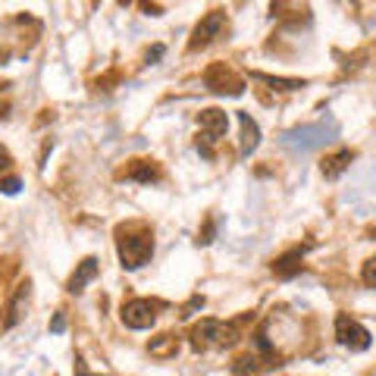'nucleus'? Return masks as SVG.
<instances>
[{"label":"nucleus","mask_w":376,"mask_h":376,"mask_svg":"<svg viewBox=\"0 0 376 376\" xmlns=\"http://www.w3.org/2000/svg\"><path fill=\"white\" fill-rule=\"evenodd\" d=\"M338 135V125L332 119H320V123H311V125H298V129H288L282 132L279 144L295 157H304L311 150H320L326 148L329 141H336Z\"/></svg>","instance_id":"1"},{"label":"nucleus","mask_w":376,"mask_h":376,"mask_svg":"<svg viewBox=\"0 0 376 376\" xmlns=\"http://www.w3.org/2000/svg\"><path fill=\"white\" fill-rule=\"evenodd\" d=\"M116 251L125 269H138L154 254V238H150V232H119Z\"/></svg>","instance_id":"2"},{"label":"nucleus","mask_w":376,"mask_h":376,"mask_svg":"<svg viewBox=\"0 0 376 376\" xmlns=\"http://www.w3.org/2000/svg\"><path fill=\"white\" fill-rule=\"evenodd\" d=\"M238 342V323H219V320H201L191 326V345L194 348H226V345Z\"/></svg>","instance_id":"3"},{"label":"nucleus","mask_w":376,"mask_h":376,"mask_svg":"<svg viewBox=\"0 0 376 376\" xmlns=\"http://www.w3.org/2000/svg\"><path fill=\"white\" fill-rule=\"evenodd\" d=\"M336 338L345 345V348L351 351H367L370 348V329L367 326H361L354 317H348V313H338L336 317Z\"/></svg>","instance_id":"4"},{"label":"nucleus","mask_w":376,"mask_h":376,"mask_svg":"<svg viewBox=\"0 0 376 376\" xmlns=\"http://www.w3.org/2000/svg\"><path fill=\"white\" fill-rule=\"evenodd\" d=\"M157 311H160L157 301L135 298V301H125L123 311H119V317H123V323L129 326V329H148V326H154Z\"/></svg>","instance_id":"5"},{"label":"nucleus","mask_w":376,"mask_h":376,"mask_svg":"<svg viewBox=\"0 0 376 376\" xmlns=\"http://www.w3.org/2000/svg\"><path fill=\"white\" fill-rule=\"evenodd\" d=\"M226 25H229V22H226V13L223 10L207 13V16L198 22V29H194L191 41H188V50H201V47H207V44H213L217 38H223Z\"/></svg>","instance_id":"6"},{"label":"nucleus","mask_w":376,"mask_h":376,"mask_svg":"<svg viewBox=\"0 0 376 376\" xmlns=\"http://www.w3.org/2000/svg\"><path fill=\"white\" fill-rule=\"evenodd\" d=\"M198 125H201V132H204V138H210V141H219V138L226 135V125H229V119H226L223 110L210 107V110H201V113H198Z\"/></svg>","instance_id":"7"},{"label":"nucleus","mask_w":376,"mask_h":376,"mask_svg":"<svg viewBox=\"0 0 376 376\" xmlns=\"http://www.w3.org/2000/svg\"><path fill=\"white\" fill-rule=\"evenodd\" d=\"M207 85L219 94H242V88H244L242 79H235L226 66H213L210 72H207Z\"/></svg>","instance_id":"8"},{"label":"nucleus","mask_w":376,"mask_h":376,"mask_svg":"<svg viewBox=\"0 0 376 376\" xmlns=\"http://www.w3.org/2000/svg\"><path fill=\"white\" fill-rule=\"evenodd\" d=\"M29 295H31V282H22V285L16 288V295H13L10 307H6V320H3V329H10V326H16L19 320L25 317V307H29Z\"/></svg>","instance_id":"9"},{"label":"nucleus","mask_w":376,"mask_h":376,"mask_svg":"<svg viewBox=\"0 0 376 376\" xmlns=\"http://www.w3.org/2000/svg\"><path fill=\"white\" fill-rule=\"evenodd\" d=\"M238 125H242V141H238V154H242V157H251V150L260 144V129H257V123L248 116V113H238Z\"/></svg>","instance_id":"10"},{"label":"nucleus","mask_w":376,"mask_h":376,"mask_svg":"<svg viewBox=\"0 0 376 376\" xmlns=\"http://www.w3.org/2000/svg\"><path fill=\"white\" fill-rule=\"evenodd\" d=\"M301 257H304V248H292L288 254L276 257L273 273L279 276V279H292L295 273H301Z\"/></svg>","instance_id":"11"},{"label":"nucleus","mask_w":376,"mask_h":376,"mask_svg":"<svg viewBox=\"0 0 376 376\" xmlns=\"http://www.w3.org/2000/svg\"><path fill=\"white\" fill-rule=\"evenodd\" d=\"M351 160H354V150H348V148L336 150V154H329L323 160V175H326V179H338V175L351 166Z\"/></svg>","instance_id":"12"},{"label":"nucleus","mask_w":376,"mask_h":376,"mask_svg":"<svg viewBox=\"0 0 376 376\" xmlns=\"http://www.w3.org/2000/svg\"><path fill=\"white\" fill-rule=\"evenodd\" d=\"M94 276H97V257H85V260L79 263V269L72 273V279H69V292L79 295Z\"/></svg>","instance_id":"13"},{"label":"nucleus","mask_w":376,"mask_h":376,"mask_svg":"<svg viewBox=\"0 0 376 376\" xmlns=\"http://www.w3.org/2000/svg\"><path fill=\"white\" fill-rule=\"evenodd\" d=\"M125 179H135V182L150 185V182L160 179V166H157L154 160H135L129 169H125Z\"/></svg>","instance_id":"14"},{"label":"nucleus","mask_w":376,"mask_h":376,"mask_svg":"<svg viewBox=\"0 0 376 376\" xmlns=\"http://www.w3.org/2000/svg\"><path fill=\"white\" fill-rule=\"evenodd\" d=\"M251 79L267 81L273 91H298V88H304V79H276V75H267V72H251Z\"/></svg>","instance_id":"15"},{"label":"nucleus","mask_w":376,"mask_h":376,"mask_svg":"<svg viewBox=\"0 0 376 376\" xmlns=\"http://www.w3.org/2000/svg\"><path fill=\"white\" fill-rule=\"evenodd\" d=\"M175 348H179V345H175V338H173V336H160L157 342H150V354H154V357L175 354Z\"/></svg>","instance_id":"16"},{"label":"nucleus","mask_w":376,"mask_h":376,"mask_svg":"<svg viewBox=\"0 0 376 376\" xmlns=\"http://www.w3.org/2000/svg\"><path fill=\"white\" fill-rule=\"evenodd\" d=\"M363 282H367V285H373L376 288V257H370L367 263H363Z\"/></svg>","instance_id":"17"},{"label":"nucleus","mask_w":376,"mask_h":376,"mask_svg":"<svg viewBox=\"0 0 376 376\" xmlns=\"http://www.w3.org/2000/svg\"><path fill=\"white\" fill-rule=\"evenodd\" d=\"M254 370H257V361H254V357H242V361L235 363V373H238V376L254 373Z\"/></svg>","instance_id":"18"},{"label":"nucleus","mask_w":376,"mask_h":376,"mask_svg":"<svg viewBox=\"0 0 376 376\" xmlns=\"http://www.w3.org/2000/svg\"><path fill=\"white\" fill-rule=\"evenodd\" d=\"M19 188H22V182H19L16 175H10V179H3V182H0V191H6V194H16Z\"/></svg>","instance_id":"19"},{"label":"nucleus","mask_w":376,"mask_h":376,"mask_svg":"<svg viewBox=\"0 0 376 376\" xmlns=\"http://www.w3.org/2000/svg\"><path fill=\"white\" fill-rule=\"evenodd\" d=\"M50 329H54V332H63V329H66V317H63V313H56L54 323H50Z\"/></svg>","instance_id":"20"},{"label":"nucleus","mask_w":376,"mask_h":376,"mask_svg":"<svg viewBox=\"0 0 376 376\" xmlns=\"http://www.w3.org/2000/svg\"><path fill=\"white\" fill-rule=\"evenodd\" d=\"M10 154H6V148H0V169H10Z\"/></svg>","instance_id":"21"},{"label":"nucleus","mask_w":376,"mask_h":376,"mask_svg":"<svg viewBox=\"0 0 376 376\" xmlns=\"http://www.w3.org/2000/svg\"><path fill=\"white\" fill-rule=\"evenodd\" d=\"M160 54H163V47H154V50H150V54H148V63H150V60H157V56H160Z\"/></svg>","instance_id":"22"},{"label":"nucleus","mask_w":376,"mask_h":376,"mask_svg":"<svg viewBox=\"0 0 376 376\" xmlns=\"http://www.w3.org/2000/svg\"><path fill=\"white\" fill-rule=\"evenodd\" d=\"M75 370H79V376H88V370H85V363L81 361H75Z\"/></svg>","instance_id":"23"},{"label":"nucleus","mask_w":376,"mask_h":376,"mask_svg":"<svg viewBox=\"0 0 376 376\" xmlns=\"http://www.w3.org/2000/svg\"><path fill=\"white\" fill-rule=\"evenodd\" d=\"M370 235H373V238H376V229H373V232H370Z\"/></svg>","instance_id":"24"}]
</instances>
